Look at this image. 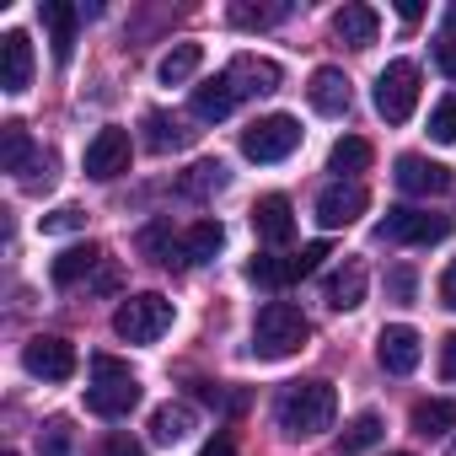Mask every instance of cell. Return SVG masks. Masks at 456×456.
Returning a JSON list of instances; mask_svg holds the SVG:
<instances>
[{
    "label": "cell",
    "mask_w": 456,
    "mask_h": 456,
    "mask_svg": "<svg viewBox=\"0 0 456 456\" xmlns=\"http://www.w3.org/2000/svg\"><path fill=\"white\" fill-rule=\"evenodd\" d=\"M333 419H338V392H333V381H296V387H285L280 403H274V424H280L285 440H312V435L333 429Z\"/></svg>",
    "instance_id": "1"
},
{
    "label": "cell",
    "mask_w": 456,
    "mask_h": 456,
    "mask_svg": "<svg viewBox=\"0 0 456 456\" xmlns=\"http://www.w3.org/2000/svg\"><path fill=\"white\" fill-rule=\"evenodd\" d=\"M306 338H312V322L290 301H269L253 322V354L258 360H290L306 349Z\"/></svg>",
    "instance_id": "2"
},
{
    "label": "cell",
    "mask_w": 456,
    "mask_h": 456,
    "mask_svg": "<svg viewBox=\"0 0 456 456\" xmlns=\"http://www.w3.org/2000/svg\"><path fill=\"white\" fill-rule=\"evenodd\" d=\"M86 408L102 419H124L140 408V376L113 360V354H92V381H86Z\"/></svg>",
    "instance_id": "3"
},
{
    "label": "cell",
    "mask_w": 456,
    "mask_h": 456,
    "mask_svg": "<svg viewBox=\"0 0 456 456\" xmlns=\"http://www.w3.org/2000/svg\"><path fill=\"white\" fill-rule=\"evenodd\" d=\"M172 317H177V306H172L167 296L140 290V296H129V301L113 312V333H118L124 344H156V338L172 328Z\"/></svg>",
    "instance_id": "4"
},
{
    "label": "cell",
    "mask_w": 456,
    "mask_h": 456,
    "mask_svg": "<svg viewBox=\"0 0 456 456\" xmlns=\"http://www.w3.org/2000/svg\"><path fill=\"white\" fill-rule=\"evenodd\" d=\"M296 145H301V124L290 113H269V118L242 129V156L258 161V167H274V161L296 156Z\"/></svg>",
    "instance_id": "5"
},
{
    "label": "cell",
    "mask_w": 456,
    "mask_h": 456,
    "mask_svg": "<svg viewBox=\"0 0 456 456\" xmlns=\"http://www.w3.org/2000/svg\"><path fill=\"white\" fill-rule=\"evenodd\" d=\"M451 215H435V209H387V220L376 225L381 242H403V248H429V242H445L451 237Z\"/></svg>",
    "instance_id": "6"
},
{
    "label": "cell",
    "mask_w": 456,
    "mask_h": 456,
    "mask_svg": "<svg viewBox=\"0 0 456 456\" xmlns=\"http://www.w3.org/2000/svg\"><path fill=\"white\" fill-rule=\"evenodd\" d=\"M413 108H419V65L413 60H392L376 76V113L387 124H408Z\"/></svg>",
    "instance_id": "7"
},
{
    "label": "cell",
    "mask_w": 456,
    "mask_h": 456,
    "mask_svg": "<svg viewBox=\"0 0 456 456\" xmlns=\"http://www.w3.org/2000/svg\"><path fill=\"white\" fill-rule=\"evenodd\" d=\"M22 365L38 381H70L76 376V344L60 338V333H38V338L22 344Z\"/></svg>",
    "instance_id": "8"
},
{
    "label": "cell",
    "mask_w": 456,
    "mask_h": 456,
    "mask_svg": "<svg viewBox=\"0 0 456 456\" xmlns=\"http://www.w3.org/2000/svg\"><path fill=\"white\" fill-rule=\"evenodd\" d=\"M129 156H134V145H129V129H97L92 134V145H86V177H97V183H113V177H124L129 172Z\"/></svg>",
    "instance_id": "9"
},
{
    "label": "cell",
    "mask_w": 456,
    "mask_h": 456,
    "mask_svg": "<svg viewBox=\"0 0 456 456\" xmlns=\"http://www.w3.org/2000/svg\"><path fill=\"white\" fill-rule=\"evenodd\" d=\"M370 209V193L360 183H333L317 193V225L322 232H338V225H354L360 215Z\"/></svg>",
    "instance_id": "10"
},
{
    "label": "cell",
    "mask_w": 456,
    "mask_h": 456,
    "mask_svg": "<svg viewBox=\"0 0 456 456\" xmlns=\"http://www.w3.org/2000/svg\"><path fill=\"white\" fill-rule=\"evenodd\" d=\"M397 188L403 193H413V199H440V193H451V167H440V161H429V156H397Z\"/></svg>",
    "instance_id": "11"
},
{
    "label": "cell",
    "mask_w": 456,
    "mask_h": 456,
    "mask_svg": "<svg viewBox=\"0 0 456 456\" xmlns=\"http://www.w3.org/2000/svg\"><path fill=\"white\" fill-rule=\"evenodd\" d=\"M376 360H381L387 376H408V370L424 360V338H419L408 322H392V328H381V338H376Z\"/></svg>",
    "instance_id": "12"
},
{
    "label": "cell",
    "mask_w": 456,
    "mask_h": 456,
    "mask_svg": "<svg viewBox=\"0 0 456 456\" xmlns=\"http://www.w3.org/2000/svg\"><path fill=\"white\" fill-rule=\"evenodd\" d=\"M0 86L12 97H22L33 86V38L28 33H0Z\"/></svg>",
    "instance_id": "13"
},
{
    "label": "cell",
    "mask_w": 456,
    "mask_h": 456,
    "mask_svg": "<svg viewBox=\"0 0 456 456\" xmlns=\"http://www.w3.org/2000/svg\"><path fill=\"white\" fill-rule=\"evenodd\" d=\"M225 81L237 86V97H264V92H280L285 70L264 54H237L232 65H225Z\"/></svg>",
    "instance_id": "14"
},
{
    "label": "cell",
    "mask_w": 456,
    "mask_h": 456,
    "mask_svg": "<svg viewBox=\"0 0 456 456\" xmlns=\"http://www.w3.org/2000/svg\"><path fill=\"white\" fill-rule=\"evenodd\" d=\"M306 97H312V108H317L322 118H344V113L354 108L349 76H344L338 65H322V70H312V86H306Z\"/></svg>",
    "instance_id": "15"
},
{
    "label": "cell",
    "mask_w": 456,
    "mask_h": 456,
    "mask_svg": "<svg viewBox=\"0 0 456 456\" xmlns=\"http://www.w3.org/2000/svg\"><path fill=\"white\" fill-rule=\"evenodd\" d=\"M38 22L49 28L54 65H70V54H76V28H81V12L70 6V0H44V6H38Z\"/></svg>",
    "instance_id": "16"
},
{
    "label": "cell",
    "mask_w": 456,
    "mask_h": 456,
    "mask_svg": "<svg viewBox=\"0 0 456 456\" xmlns=\"http://www.w3.org/2000/svg\"><path fill=\"white\" fill-rule=\"evenodd\" d=\"M253 232H258L264 242H290V237H296V209H290L285 193H264V199L253 204Z\"/></svg>",
    "instance_id": "17"
},
{
    "label": "cell",
    "mask_w": 456,
    "mask_h": 456,
    "mask_svg": "<svg viewBox=\"0 0 456 456\" xmlns=\"http://www.w3.org/2000/svg\"><path fill=\"white\" fill-rule=\"evenodd\" d=\"M333 33H338L344 44H354V49H370L376 33H381V17H376L370 6H360V0H349V6L333 12Z\"/></svg>",
    "instance_id": "18"
},
{
    "label": "cell",
    "mask_w": 456,
    "mask_h": 456,
    "mask_svg": "<svg viewBox=\"0 0 456 456\" xmlns=\"http://www.w3.org/2000/svg\"><path fill=\"white\" fill-rule=\"evenodd\" d=\"M365 285H370L365 264H360V258H349V264L328 280V290H322V296H328V306H333V312H354V306H365Z\"/></svg>",
    "instance_id": "19"
},
{
    "label": "cell",
    "mask_w": 456,
    "mask_h": 456,
    "mask_svg": "<svg viewBox=\"0 0 456 456\" xmlns=\"http://www.w3.org/2000/svg\"><path fill=\"white\" fill-rule=\"evenodd\" d=\"M193 424H199L193 403H161V408L151 413V440H156V445H177V440L193 435Z\"/></svg>",
    "instance_id": "20"
},
{
    "label": "cell",
    "mask_w": 456,
    "mask_h": 456,
    "mask_svg": "<svg viewBox=\"0 0 456 456\" xmlns=\"http://www.w3.org/2000/svg\"><path fill=\"white\" fill-rule=\"evenodd\" d=\"M232 108H237V86L225 81V76H215V81L193 86V118L220 124V118H232Z\"/></svg>",
    "instance_id": "21"
},
{
    "label": "cell",
    "mask_w": 456,
    "mask_h": 456,
    "mask_svg": "<svg viewBox=\"0 0 456 456\" xmlns=\"http://www.w3.org/2000/svg\"><path fill=\"white\" fill-rule=\"evenodd\" d=\"M220 248H225V225H220V220H193L188 232H183V269L209 264Z\"/></svg>",
    "instance_id": "22"
},
{
    "label": "cell",
    "mask_w": 456,
    "mask_h": 456,
    "mask_svg": "<svg viewBox=\"0 0 456 456\" xmlns=\"http://www.w3.org/2000/svg\"><path fill=\"white\" fill-rule=\"evenodd\" d=\"M199 140V129H188V118H172V113H145V145L151 151H183V145H193Z\"/></svg>",
    "instance_id": "23"
},
{
    "label": "cell",
    "mask_w": 456,
    "mask_h": 456,
    "mask_svg": "<svg viewBox=\"0 0 456 456\" xmlns=\"http://www.w3.org/2000/svg\"><path fill=\"white\" fill-rule=\"evenodd\" d=\"M97 264H102V253H97L92 242H76V248H65V253L49 264V280H54L60 290H70V285H81V280H86Z\"/></svg>",
    "instance_id": "24"
},
{
    "label": "cell",
    "mask_w": 456,
    "mask_h": 456,
    "mask_svg": "<svg viewBox=\"0 0 456 456\" xmlns=\"http://www.w3.org/2000/svg\"><path fill=\"white\" fill-rule=\"evenodd\" d=\"M408 424H413V435L440 440V435H451V429H456V403H451V397H424V403H413Z\"/></svg>",
    "instance_id": "25"
},
{
    "label": "cell",
    "mask_w": 456,
    "mask_h": 456,
    "mask_svg": "<svg viewBox=\"0 0 456 456\" xmlns=\"http://www.w3.org/2000/svg\"><path fill=\"white\" fill-rule=\"evenodd\" d=\"M199 65H204V49H199V44H177V49H167V54H161L156 81H161V86H183V81H193V76H199Z\"/></svg>",
    "instance_id": "26"
},
{
    "label": "cell",
    "mask_w": 456,
    "mask_h": 456,
    "mask_svg": "<svg viewBox=\"0 0 456 456\" xmlns=\"http://www.w3.org/2000/svg\"><path fill=\"white\" fill-rule=\"evenodd\" d=\"M381 435H387V424H381V413H354L344 429H338V451L344 456H360V451H376L381 445Z\"/></svg>",
    "instance_id": "27"
},
{
    "label": "cell",
    "mask_w": 456,
    "mask_h": 456,
    "mask_svg": "<svg viewBox=\"0 0 456 456\" xmlns=\"http://www.w3.org/2000/svg\"><path fill=\"white\" fill-rule=\"evenodd\" d=\"M33 156H38V151H33V140H28L22 124H0V167L22 177V172L33 167Z\"/></svg>",
    "instance_id": "28"
},
{
    "label": "cell",
    "mask_w": 456,
    "mask_h": 456,
    "mask_svg": "<svg viewBox=\"0 0 456 456\" xmlns=\"http://www.w3.org/2000/svg\"><path fill=\"white\" fill-rule=\"evenodd\" d=\"M376 161V151H370V140H360V134H344L338 145H333V156H328V167L338 172V177H349L354 183V172H365Z\"/></svg>",
    "instance_id": "29"
},
{
    "label": "cell",
    "mask_w": 456,
    "mask_h": 456,
    "mask_svg": "<svg viewBox=\"0 0 456 456\" xmlns=\"http://www.w3.org/2000/svg\"><path fill=\"white\" fill-rule=\"evenodd\" d=\"M225 183H232L225 161H193L188 177H183V193H188V199H209V193H220Z\"/></svg>",
    "instance_id": "30"
},
{
    "label": "cell",
    "mask_w": 456,
    "mask_h": 456,
    "mask_svg": "<svg viewBox=\"0 0 456 456\" xmlns=\"http://www.w3.org/2000/svg\"><path fill=\"white\" fill-rule=\"evenodd\" d=\"M248 280H253V285H290V258L258 253V258L248 264Z\"/></svg>",
    "instance_id": "31"
},
{
    "label": "cell",
    "mask_w": 456,
    "mask_h": 456,
    "mask_svg": "<svg viewBox=\"0 0 456 456\" xmlns=\"http://www.w3.org/2000/svg\"><path fill=\"white\" fill-rule=\"evenodd\" d=\"M322 258H333V248H328V242H306L301 253H290V285H296V280H306V274H317V269H322Z\"/></svg>",
    "instance_id": "32"
},
{
    "label": "cell",
    "mask_w": 456,
    "mask_h": 456,
    "mask_svg": "<svg viewBox=\"0 0 456 456\" xmlns=\"http://www.w3.org/2000/svg\"><path fill=\"white\" fill-rule=\"evenodd\" d=\"M429 140H435V145H456V97L435 102V113H429Z\"/></svg>",
    "instance_id": "33"
},
{
    "label": "cell",
    "mask_w": 456,
    "mask_h": 456,
    "mask_svg": "<svg viewBox=\"0 0 456 456\" xmlns=\"http://www.w3.org/2000/svg\"><path fill=\"white\" fill-rule=\"evenodd\" d=\"M38 456H70V419H49L38 429Z\"/></svg>",
    "instance_id": "34"
},
{
    "label": "cell",
    "mask_w": 456,
    "mask_h": 456,
    "mask_svg": "<svg viewBox=\"0 0 456 456\" xmlns=\"http://www.w3.org/2000/svg\"><path fill=\"white\" fill-rule=\"evenodd\" d=\"M290 6H232V22L237 28H269V22H285Z\"/></svg>",
    "instance_id": "35"
},
{
    "label": "cell",
    "mask_w": 456,
    "mask_h": 456,
    "mask_svg": "<svg viewBox=\"0 0 456 456\" xmlns=\"http://www.w3.org/2000/svg\"><path fill=\"white\" fill-rule=\"evenodd\" d=\"M413 290H419V274H413L408 264H397V269L387 274V301H392V306H413Z\"/></svg>",
    "instance_id": "36"
},
{
    "label": "cell",
    "mask_w": 456,
    "mask_h": 456,
    "mask_svg": "<svg viewBox=\"0 0 456 456\" xmlns=\"http://www.w3.org/2000/svg\"><path fill=\"white\" fill-rule=\"evenodd\" d=\"M38 225H44V237H65V232H81V225H86V215H81L76 204H65V209H49Z\"/></svg>",
    "instance_id": "37"
},
{
    "label": "cell",
    "mask_w": 456,
    "mask_h": 456,
    "mask_svg": "<svg viewBox=\"0 0 456 456\" xmlns=\"http://www.w3.org/2000/svg\"><path fill=\"white\" fill-rule=\"evenodd\" d=\"M97 456H145V445H140L134 435H124V429H118V435H108V440L97 445Z\"/></svg>",
    "instance_id": "38"
},
{
    "label": "cell",
    "mask_w": 456,
    "mask_h": 456,
    "mask_svg": "<svg viewBox=\"0 0 456 456\" xmlns=\"http://www.w3.org/2000/svg\"><path fill=\"white\" fill-rule=\"evenodd\" d=\"M435 65H440V76H451V81H456V38H451V33L435 44Z\"/></svg>",
    "instance_id": "39"
},
{
    "label": "cell",
    "mask_w": 456,
    "mask_h": 456,
    "mask_svg": "<svg viewBox=\"0 0 456 456\" xmlns=\"http://www.w3.org/2000/svg\"><path fill=\"white\" fill-rule=\"evenodd\" d=\"M199 456H237V440L225 435V429H215V435L204 440V451H199Z\"/></svg>",
    "instance_id": "40"
},
{
    "label": "cell",
    "mask_w": 456,
    "mask_h": 456,
    "mask_svg": "<svg viewBox=\"0 0 456 456\" xmlns=\"http://www.w3.org/2000/svg\"><path fill=\"white\" fill-rule=\"evenodd\" d=\"M440 306L445 312H456V258L445 264V274H440Z\"/></svg>",
    "instance_id": "41"
},
{
    "label": "cell",
    "mask_w": 456,
    "mask_h": 456,
    "mask_svg": "<svg viewBox=\"0 0 456 456\" xmlns=\"http://www.w3.org/2000/svg\"><path fill=\"white\" fill-rule=\"evenodd\" d=\"M440 376H445V381H456V333L440 344Z\"/></svg>",
    "instance_id": "42"
},
{
    "label": "cell",
    "mask_w": 456,
    "mask_h": 456,
    "mask_svg": "<svg viewBox=\"0 0 456 456\" xmlns=\"http://www.w3.org/2000/svg\"><path fill=\"white\" fill-rule=\"evenodd\" d=\"M397 17H403L408 28H419V22H424V6H419V0H403V6H397Z\"/></svg>",
    "instance_id": "43"
},
{
    "label": "cell",
    "mask_w": 456,
    "mask_h": 456,
    "mask_svg": "<svg viewBox=\"0 0 456 456\" xmlns=\"http://www.w3.org/2000/svg\"><path fill=\"white\" fill-rule=\"evenodd\" d=\"M445 28H451V38H456V0L445 6Z\"/></svg>",
    "instance_id": "44"
},
{
    "label": "cell",
    "mask_w": 456,
    "mask_h": 456,
    "mask_svg": "<svg viewBox=\"0 0 456 456\" xmlns=\"http://www.w3.org/2000/svg\"><path fill=\"white\" fill-rule=\"evenodd\" d=\"M392 456H413V451H392Z\"/></svg>",
    "instance_id": "45"
},
{
    "label": "cell",
    "mask_w": 456,
    "mask_h": 456,
    "mask_svg": "<svg viewBox=\"0 0 456 456\" xmlns=\"http://www.w3.org/2000/svg\"><path fill=\"white\" fill-rule=\"evenodd\" d=\"M6 456H17V451H6Z\"/></svg>",
    "instance_id": "46"
}]
</instances>
